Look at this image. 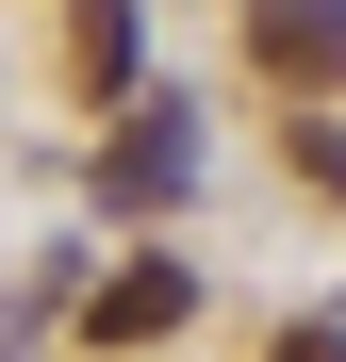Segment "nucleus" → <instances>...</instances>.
<instances>
[{
	"label": "nucleus",
	"mask_w": 346,
	"mask_h": 362,
	"mask_svg": "<svg viewBox=\"0 0 346 362\" xmlns=\"http://www.w3.org/2000/svg\"><path fill=\"white\" fill-rule=\"evenodd\" d=\"M182 181H198V115H182V99H149L132 132L99 148V198H115V214H149V198H182Z\"/></svg>",
	"instance_id": "obj_1"
},
{
	"label": "nucleus",
	"mask_w": 346,
	"mask_h": 362,
	"mask_svg": "<svg viewBox=\"0 0 346 362\" xmlns=\"http://www.w3.org/2000/svg\"><path fill=\"white\" fill-rule=\"evenodd\" d=\"M182 313H198V280H182V264H115V280L83 296V346H99V362H132V346H165Z\"/></svg>",
	"instance_id": "obj_2"
},
{
	"label": "nucleus",
	"mask_w": 346,
	"mask_h": 362,
	"mask_svg": "<svg viewBox=\"0 0 346 362\" xmlns=\"http://www.w3.org/2000/svg\"><path fill=\"white\" fill-rule=\"evenodd\" d=\"M248 49L280 83H346V0H248Z\"/></svg>",
	"instance_id": "obj_3"
},
{
	"label": "nucleus",
	"mask_w": 346,
	"mask_h": 362,
	"mask_svg": "<svg viewBox=\"0 0 346 362\" xmlns=\"http://www.w3.org/2000/svg\"><path fill=\"white\" fill-rule=\"evenodd\" d=\"M67 66H83V99H132V0H83Z\"/></svg>",
	"instance_id": "obj_4"
},
{
	"label": "nucleus",
	"mask_w": 346,
	"mask_h": 362,
	"mask_svg": "<svg viewBox=\"0 0 346 362\" xmlns=\"http://www.w3.org/2000/svg\"><path fill=\"white\" fill-rule=\"evenodd\" d=\"M280 165H297V181H330V198H346V132H330V115L297 99V115H280Z\"/></svg>",
	"instance_id": "obj_5"
},
{
	"label": "nucleus",
	"mask_w": 346,
	"mask_h": 362,
	"mask_svg": "<svg viewBox=\"0 0 346 362\" xmlns=\"http://www.w3.org/2000/svg\"><path fill=\"white\" fill-rule=\"evenodd\" d=\"M280 362H346V329H280Z\"/></svg>",
	"instance_id": "obj_6"
}]
</instances>
